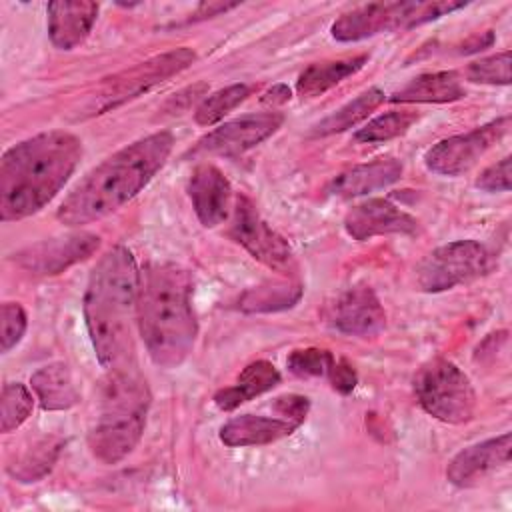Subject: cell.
Returning a JSON list of instances; mask_svg holds the SVG:
<instances>
[{"instance_id":"cell-12","label":"cell","mask_w":512,"mask_h":512,"mask_svg":"<svg viewBox=\"0 0 512 512\" xmlns=\"http://www.w3.org/2000/svg\"><path fill=\"white\" fill-rule=\"evenodd\" d=\"M284 122V116L280 112H260V114H246L236 120H230L216 130L208 132L194 152L198 154H214L224 158H234L250 148L264 142L268 136H272Z\"/></svg>"},{"instance_id":"cell-9","label":"cell","mask_w":512,"mask_h":512,"mask_svg":"<svg viewBox=\"0 0 512 512\" xmlns=\"http://www.w3.org/2000/svg\"><path fill=\"white\" fill-rule=\"evenodd\" d=\"M196 60V52L192 48H176L164 54H158L146 62H140L134 68H128L112 78H108L102 86L98 112H106L110 108H116L150 88L166 82L174 74L186 70Z\"/></svg>"},{"instance_id":"cell-29","label":"cell","mask_w":512,"mask_h":512,"mask_svg":"<svg viewBox=\"0 0 512 512\" xmlns=\"http://www.w3.org/2000/svg\"><path fill=\"white\" fill-rule=\"evenodd\" d=\"M34 398L20 382H8L0 394V430L4 434L16 430L32 412Z\"/></svg>"},{"instance_id":"cell-8","label":"cell","mask_w":512,"mask_h":512,"mask_svg":"<svg viewBox=\"0 0 512 512\" xmlns=\"http://www.w3.org/2000/svg\"><path fill=\"white\" fill-rule=\"evenodd\" d=\"M490 268L486 248L476 240H456L432 250L416 268L422 292H444L480 278Z\"/></svg>"},{"instance_id":"cell-31","label":"cell","mask_w":512,"mask_h":512,"mask_svg":"<svg viewBox=\"0 0 512 512\" xmlns=\"http://www.w3.org/2000/svg\"><path fill=\"white\" fill-rule=\"evenodd\" d=\"M288 370L300 378H312V376H328L334 356L324 348H300L294 350L288 360Z\"/></svg>"},{"instance_id":"cell-10","label":"cell","mask_w":512,"mask_h":512,"mask_svg":"<svg viewBox=\"0 0 512 512\" xmlns=\"http://www.w3.org/2000/svg\"><path fill=\"white\" fill-rule=\"evenodd\" d=\"M510 128V116L496 118L466 134H456L434 144L426 156V168L442 176L468 172Z\"/></svg>"},{"instance_id":"cell-16","label":"cell","mask_w":512,"mask_h":512,"mask_svg":"<svg viewBox=\"0 0 512 512\" xmlns=\"http://www.w3.org/2000/svg\"><path fill=\"white\" fill-rule=\"evenodd\" d=\"M512 434L504 432L502 436L478 442L460 450L446 468V478L458 488H468L484 480L490 472L506 466L510 462Z\"/></svg>"},{"instance_id":"cell-6","label":"cell","mask_w":512,"mask_h":512,"mask_svg":"<svg viewBox=\"0 0 512 512\" xmlns=\"http://www.w3.org/2000/svg\"><path fill=\"white\" fill-rule=\"evenodd\" d=\"M464 2H370L342 14L330 28L340 42H358L380 32L408 30L464 8Z\"/></svg>"},{"instance_id":"cell-24","label":"cell","mask_w":512,"mask_h":512,"mask_svg":"<svg viewBox=\"0 0 512 512\" xmlns=\"http://www.w3.org/2000/svg\"><path fill=\"white\" fill-rule=\"evenodd\" d=\"M368 62L366 54L352 56V58H338L310 64L296 82V90L302 98H316L322 96L326 90L342 82L344 78L356 74Z\"/></svg>"},{"instance_id":"cell-5","label":"cell","mask_w":512,"mask_h":512,"mask_svg":"<svg viewBox=\"0 0 512 512\" xmlns=\"http://www.w3.org/2000/svg\"><path fill=\"white\" fill-rule=\"evenodd\" d=\"M150 390L134 366L106 370L94 424L88 432L92 456L104 464L126 458L142 438L150 408Z\"/></svg>"},{"instance_id":"cell-25","label":"cell","mask_w":512,"mask_h":512,"mask_svg":"<svg viewBox=\"0 0 512 512\" xmlns=\"http://www.w3.org/2000/svg\"><path fill=\"white\" fill-rule=\"evenodd\" d=\"M384 102V92L380 88H368L366 92L358 94L354 100L346 102L338 110H334L330 116H326L322 122L314 126L316 136H328L342 130L352 128L360 120L368 118L370 112H374Z\"/></svg>"},{"instance_id":"cell-36","label":"cell","mask_w":512,"mask_h":512,"mask_svg":"<svg viewBox=\"0 0 512 512\" xmlns=\"http://www.w3.org/2000/svg\"><path fill=\"white\" fill-rule=\"evenodd\" d=\"M328 378H330V384L336 392L340 394H350L356 386V372L352 368V364L348 360H334L330 372H328Z\"/></svg>"},{"instance_id":"cell-13","label":"cell","mask_w":512,"mask_h":512,"mask_svg":"<svg viewBox=\"0 0 512 512\" xmlns=\"http://www.w3.org/2000/svg\"><path fill=\"white\" fill-rule=\"evenodd\" d=\"M100 246V238L92 232H76L36 242L14 254V262L30 274L54 276L72 264L86 260Z\"/></svg>"},{"instance_id":"cell-3","label":"cell","mask_w":512,"mask_h":512,"mask_svg":"<svg viewBox=\"0 0 512 512\" xmlns=\"http://www.w3.org/2000/svg\"><path fill=\"white\" fill-rule=\"evenodd\" d=\"M174 146L168 130L144 136L92 168L64 198L56 216L66 226L100 220L132 200L164 166Z\"/></svg>"},{"instance_id":"cell-27","label":"cell","mask_w":512,"mask_h":512,"mask_svg":"<svg viewBox=\"0 0 512 512\" xmlns=\"http://www.w3.org/2000/svg\"><path fill=\"white\" fill-rule=\"evenodd\" d=\"M254 86L246 84V82H238V84H230L226 88L216 90L214 94L206 96L196 112H194V120L200 126H210L216 124L218 120H222L228 112H232L236 106H240L250 94H252Z\"/></svg>"},{"instance_id":"cell-21","label":"cell","mask_w":512,"mask_h":512,"mask_svg":"<svg viewBox=\"0 0 512 512\" xmlns=\"http://www.w3.org/2000/svg\"><path fill=\"white\" fill-rule=\"evenodd\" d=\"M30 384L44 410H68L80 400V390L64 362H52L38 368L32 374Z\"/></svg>"},{"instance_id":"cell-32","label":"cell","mask_w":512,"mask_h":512,"mask_svg":"<svg viewBox=\"0 0 512 512\" xmlns=\"http://www.w3.org/2000/svg\"><path fill=\"white\" fill-rule=\"evenodd\" d=\"M466 78L478 84H510V52L482 58L466 68Z\"/></svg>"},{"instance_id":"cell-33","label":"cell","mask_w":512,"mask_h":512,"mask_svg":"<svg viewBox=\"0 0 512 512\" xmlns=\"http://www.w3.org/2000/svg\"><path fill=\"white\" fill-rule=\"evenodd\" d=\"M26 332V312L18 302H4L0 308V348L12 350Z\"/></svg>"},{"instance_id":"cell-19","label":"cell","mask_w":512,"mask_h":512,"mask_svg":"<svg viewBox=\"0 0 512 512\" xmlns=\"http://www.w3.org/2000/svg\"><path fill=\"white\" fill-rule=\"evenodd\" d=\"M402 162L396 158H378L366 164H356L340 172L328 186V194L338 198H356L374 190L386 188L400 180Z\"/></svg>"},{"instance_id":"cell-30","label":"cell","mask_w":512,"mask_h":512,"mask_svg":"<svg viewBox=\"0 0 512 512\" xmlns=\"http://www.w3.org/2000/svg\"><path fill=\"white\" fill-rule=\"evenodd\" d=\"M416 120H418V114L412 110H392V112H386V114L370 120L364 128H360L354 134V140L364 142V144L384 142V140L404 134Z\"/></svg>"},{"instance_id":"cell-22","label":"cell","mask_w":512,"mask_h":512,"mask_svg":"<svg viewBox=\"0 0 512 512\" xmlns=\"http://www.w3.org/2000/svg\"><path fill=\"white\" fill-rule=\"evenodd\" d=\"M280 382V372L268 360L250 362L238 376L236 384L222 388L214 394V404L220 410H234L240 404L272 390Z\"/></svg>"},{"instance_id":"cell-28","label":"cell","mask_w":512,"mask_h":512,"mask_svg":"<svg viewBox=\"0 0 512 512\" xmlns=\"http://www.w3.org/2000/svg\"><path fill=\"white\" fill-rule=\"evenodd\" d=\"M302 294V288L298 284H264L248 290L240 298V308L248 312H268V310H280L292 306Z\"/></svg>"},{"instance_id":"cell-7","label":"cell","mask_w":512,"mask_h":512,"mask_svg":"<svg viewBox=\"0 0 512 512\" xmlns=\"http://www.w3.org/2000/svg\"><path fill=\"white\" fill-rule=\"evenodd\" d=\"M414 392L420 406L446 424H464L474 416L476 392L472 382L450 360L426 362L414 378Z\"/></svg>"},{"instance_id":"cell-37","label":"cell","mask_w":512,"mask_h":512,"mask_svg":"<svg viewBox=\"0 0 512 512\" xmlns=\"http://www.w3.org/2000/svg\"><path fill=\"white\" fill-rule=\"evenodd\" d=\"M288 100H290V90L284 84H276L262 96V102H270V104H282Z\"/></svg>"},{"instance_id":"cell-26","label":"cell","mask_w":512,"mask_h":512,"mask_svg":"<svg viewBox=\"0 0 512 512\" xmlns=\"http://www.w3.org/2000/svg\"><path fill=\"white\" fill-rule=\"evenodd\" d=\"M60 448H62L60 438L38 440L34 446H30L22 454V458L18 462H14L8 468V472L14 478H18L20 482H36L52 470V466L60 454Z\"/></svg>"},{"instance_id":"cell-11","label":"cell","mask_w":512,"mask_h":512,"mask_svg":"<svg viewBox=\"0 0 512 512\" xmlns=\"http://www.w3.org/2000/svg\"><path fill=\"white\" fill-rule=\"evenodd\" d=\"M230 236L244 246L254 260L276 272L290 274L296 266L288 242L262 220L248 196H238L236 200Z\"/></svg>"},{"instance_id":"cell-17","label":"cell","mask_w":512,"mask_h":512,"mask_svg":"<svg viewBox=\"0 0 512 512\" xmlns=\"http://www.w3.org/2000/svg\"><path fill=\"white\" fill-rule=\"evenodd\" d=\"M188 196L200 224L214 228L228 216L232 186L220 168L214 164H200L190 174Z\"/></svg>"},{"instance_id":"cell-23","label":"cell","mask_w":512,"mask_h":512,"mask_svg":"<svg viewBox=\"0 0 512 512\" xmlns=\"http://www.w3.org/2000/svg\"><path fill=\"white\" fill-rule=\"evenodd\" d=\"M464 94V86L456 72H434L410 80L406 86L396 90L390 100L402 104H436L460 100Z\"/></svg>"},{"instance_id":"cell-35","label":"cell","mask_w":512,"mask_h":512,"mask_svg":"<svg viewBox=\"0 0 512 512\" xmlns=\"http://www.w3.org/2000/svg\"><path fill=\"white\" fill-rule=\"evenodd\" d=\"M272 408L278 412V416L300 426L310 410V402L306 396H300V394H284V396L274 398Z\"/></svg>"},{"instance_id":"cell-15","label":"cell","mask_w":512,"mask_h":512,"mask_svg":"<svg viewBox=\"0 0 512 512\" xmlns=\"http://www.w3.org/2000/svg\"><path fill=\"white\" fill-rule=\"evenodd\" d=\"M344 228L354 240H370L384 234H416L418 220L384 198L364 200L348 210Z\"/></svg>"},{"instance_id":"cell-20","label":"cell","mask_w":512,"mask_h":512,"mask_svg":"<svg viewBox=\"0 0 512 512\" xmlns=\"http://www.w3.org/2000/svg\"><path fill=\"white\" fill-rule=\"evenodd\" d=\"M298 426L282 416H260V414H240L230 418L220 428V440L232 448L244 446H264L280 438L290 436Z\"/></svg>"},{"instance_id":"cell-1","label":"cell","mask_w":512,"mask_h":512,"mask_svg":"<svg viewBox=\"0 0 512 512\" xmlns=\"http://www.w3.org/2000/svg\"><path fill=\"white\" fill-rule=\"evenodd\" d=\"M82 158V142L48 130L8 148L0 162V220L14 222L42 210L68 182Z\"/></svg>"},{"instance_id":"cell-18","label":"cell","mask_w":512,"mask_h":512,"mask_svg":"<svg viewBox=\"0 0 512 512\" xmlns=\"http://www.w3.org/2000/svg\"><path fill=\"white\" fill-rule=\"evenodd\" d=\"M46 14L52 44L60 50H72L90 34L98 16V4L84 0L50 2L46 6Z\"/></svg>"},{"instance_id":"cell-4","label":"cell","mask_w":512,"mask_h":512,"mask_svg":"<svg viewBox=\"0 0 512 512\" xmlns=\"http://www.w3.org/2000/svg\"><path fill=\"white\" fill-rule=\"evenodd\" d=\"M192 286L190 272L178 264H150L140 272L136 322L148 356L160 368H178L194 350Z\"/></svg>"},{"instance_id":"cell-14","label":"cell","mask_w":512,"mask_h":512,"mask_svg":"<svg viewBox=\"0 0 512 512\" xmlns=\"http://www.w3.org/2000/svg\"><path fill=\"white\" fill-rule=\"evenodd\" d=\"M328 322L342 334L368 338L384 330L386 312L370 286H354L330 306Z\"/></svg>"},{"instance_id":"cell-34","label":"cell","mask_w":512,"mask_h":512,"mask_svg":"<svg viewBox=\"0 0 512 512\" xmlns=\"http://www.w3.org/2000/svg\"><path fill=\"white\" fill-rule=\"evenodd\" d=\"M476 186L486 192H508L510 190V156H504L496 164L488 166L476 178Z\"/></svg>"},{"instance_id":"cell-2","label":"cell","mask_w":512,"mask_h":512,"mask_svg":"<svg viewBox=\"0 0 512 512\" xmlns=\"http://www.w3.org/2000/svg\"><path fill=\"white\" fill-rule=\"evenodd\" d=\"M140 272L132 252L110 248L92 268L84 294V320L100 364L106 370L134 366L132 320Z\"/></svg>"}]
</instances>
